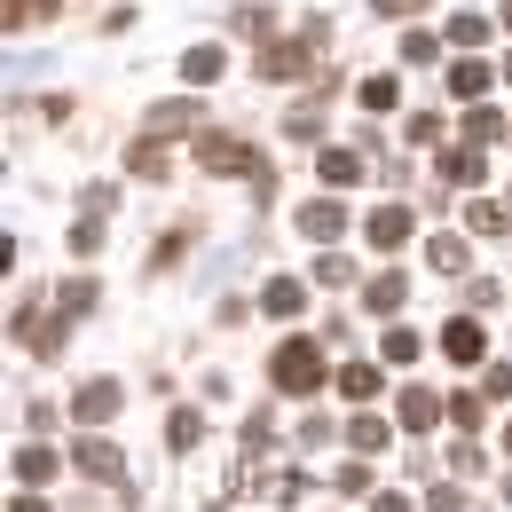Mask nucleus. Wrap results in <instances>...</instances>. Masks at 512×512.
<instances>
[{
    "label": "nucleus",
    "instance_id": "c756f323",
    "mask_svg": "<svg viewBox=\"0 0 512 512\" xmlns=\"http://www.w3.org/2000/svg\"><path fill=\"white\" fill-rule=\"evenodd\" d=\"M16 473H24V481H48L56 457H48V449H16Z\"/></svg>",
    "mask_w": 512,
    "mask_h": 512
},
{
    "label": "nucleus",
    "instance_id": "72a5a7b5",
    "mask_svg": "<svg viewBox=\"0 0 512 512\" xmlns=\"http://www.w3.org/2000/svg\"><path fill=\"white\" fill-rule=\"evenodd\" d=\"M95 245H103V221H95V213H87V221H79V229H71V253H95Z\"/></svg>",
    "mask_w": 512,
    "mask_h": 512
},
{
    "label": "nucleus",
    "instance_id": "9d476101",
    "mask_svg": "<svg viewBox=\"0 0 512 512\" xmlns=\"http://www.w3.org/2000/svg\"><path fill=\"white\" fill-rule=\"evenodd\" d=\"M442 174L457 182V190H473V182L489 174V158H481V142H465V150H442Z\"/></svg>",
    "mask_w": 512,
    "mask_h": 512
},
{
    "label": "nucleus",
    "instance_id": "a878e982",
    "mask_svg": "<svg viewBox=\"0 0 512 512\" xmlns=\"http://www.w3.org/2000/svg\"><path fill=\"white\" fill-rule=\"evenodd\" d=\"M497 134H505V119H497V111H465V142H481V150H489Z\"/></svg>",
    "mask_w": 512,
    "mask_h": 512
},
{
    "label": "nucleus",
    "instance_id": "c9c22d12",
    "mask_svg": "<svg viewBox=\"0 0 512 512\" xmlns=\"http://www.w3.org/2000/svg\"><path fill=\"white\" fill-rule=\"evenodd\" d=\"M371 512H410V497H402V489H379V497H371Z\"/></svg>",
    "mask_w": 512,
    "mask_h": 512
},
{
    "label": "nucleus",
    "instance_id": "f8f14e48",
    "mask_svg": "<svg viewBox=\"0 0 512 512\" xmlns=\"http://www.w3.org/2000/svg\"><path fill=\"white\" fill-rule=\"evenodd\" d=\"M481 87H489V64H481V56H457V64H449V95H457V103H473Z\"/></svg>",
    "mask_w": 512,
    "mask_h": 512
},
{
    "label": "nucleus",
    "instance_id": "ea45409f",
    "mask_svg": "<svg viewBox=\"0 0 512 512\" xmlns=\"http://www.w3.org/2000/svg\"><path fill=\"white\" fill-rule=\"evenodd\" d=\"M505 32H512V0H505Z\"/></svg>",
    "mask_w": 512,
    "mask_h": 512
},
{
    "label": "nucleus",
    "instance_id": "7ed1b4c3",
    "mask_svg": "<svg viewBox=\"0 0 512 512\" xmlns=\"http://www.w3.org/2000/svg\"><path fill=\"white\" fill-rule=\"evenodd\" d=\"M268 379L284 386V394H316V386H323V347H316V339H284L276 363H268Z\"/></svg>",
    "mask_w": 512,
    "mask_h": 512
},
{
    "label": "nucleus",
    "instance_id": "393cba45",
    "mask_svg": "<svg viewBox=\"0 0 512 512\" xmlns=\"http://www.w3.org/2000/svg\"><path fill=\"white\" fill-rule=\"evenodd\" d=\"M426 260H434V268H449V276H457V268H465V237H434V245H426Z\"/></svg>",
    "mask_w": 512,
    "mask_h": 512
},
{
    "label": "nucleus",
    "instance_id": "f257e3e1",
    "mask_svg": "<svg viewBox=\"0 0 512 512\" xmlns=\"http://www.w3.org/2000/svg\"><path fill=\"white\" fill-rule=\"evenodd\" d=\"M323 40H331V24H308V32H300V40H260V79H276V87H292V79H308V64H316V48Z\"/></svg>",
    "mask_w": 512,
    "mask_h": 512
},
{
    "label": "nucleus",
    "instance_id": "4be33fe9",
    "mask_svg": "<svg viewBox=\"0 0 512 512\" xmlns=\"http://www.w3.org/2000/svg\"><path fill=\"white\" fill-rule=\"evenodd\" d=\"M347 442L363 449V457H379V449H386V418H355V426H347Z\"/></svg>",
    "mask_w": 512,
    "mask_h": 512
},
{
    "label": "nucleus",
    "instance_id": "f3484780",
    "mask_svg": "<svg viewBox=\"0 0 512 512\" xmlns=\"http://www.w3.org/2000/svg\"><path fill=\"white\" fill-rule=\"evenodd\" d=\"M394 95H402L394 71H371V79H363V111H394Z\"/></svg>",
    "mask_w": 512,
    "mask_h": 512
},
{
    "label": "nucleus",
    "instance_id": "1a4fd4ad",
    "mask_svg": "<svg viewBox=\"0 0 512 512\" xmlns=\"http://www.w3.org/2000/svg\"><path fill=\"white\" fill-rule=\"evenodd\" d=\"M221 71H229V56H221V48H213V40H197L190 56H182V79H190V87H213V79H221Z\"/></svg>",
    "mask_w": 512,
    "mask_h": 512
},
{
    "label": "nucleus",
    "instance_id": "f03ea898",
    "mask_svg": "<svg viewBox=\"0 0 512 512\" xmlns=\"http://www.w3.org/2000/svg\"><path fill=\"white\" fill-rule=\"evenodd\" d=\"M197 166H205V174H253V182H260V197L276 190L268 158H260L253 142H237V134H197Z\"/></svg>",
    "mask_w": 512,
    "mask_h": 512
},
{
    "label": "nucleus",
    "instance_id": "bb28decb",
    "mask_svg": "<svg viewBox=\"0 0 512 512\" xmlns=\"http://www.w3.org/2000/svg\"><path fill=\"white\" fill-rule=\"evenodd\" d=\"M308 276H316L323 292H339V284H355V268H347V260H339V253H323L316 268H308Z\"/></svg>",
    "mask_w": 512,
    "mask_h": 512
},
{
    "label": "nucleus",
    "instance_id": "6e6552de",
    "mask_svg": "<svg viewBox=\"0 0 512 512\" xmlns=\"http://www.w3.org/2000/svg\"><path fill=\"white\" fill-rule=\"evenodd\" d=\"M363 237H371L379 253H394V245H410V213H402V205H379V213L363 221Z\"/></svg>",
    "mask_w": 512,
    "mask_h": 512
},
{
    "label": "nucleus",
    "instance_id": "58836bf2",
    "mask_svg": "<svg viewBox=\"0 0 512 512\" xmlns=\"http://www.w3.org/2000/svg\"><path fill=\"white\" fill-rule=\"evenodd\" d=\"M497 79H512V56H505V71H497Z\"/></svg>",
    "mask_w": 512,
    "mask_h": 512
},
{
    "label": "nucleus",
    "instance_id": "ddd939ff",
    "mask_svg": "<svg viewBox=\"0 0 512 512\" xmlns=\"http://www.w3.org/2000/svg\"><path fill=\"white\" fill-rule=\"evenodd\" d=\"M79 465H87V473H103V481H119V473H127V465H119V442H103V434H87V442H79Z\"/></svg>",
    "mask_w": 512,
    "mask_h": 512
},
{
    "label": "nucleus",
    "instance_id": "9b49d317",
    "mask_svg": "<svg viewBox=\"0 0 512 512\" xmlns=\"http://www.w3.org/2000/svg\"><path fill=\"white\" fill-rule=\"evenodd\" d=\"M316 174H323V190H347V182H363V158L355 150H323Z\"/></svg>",
    "mask_w": 512,
    "mask_h": 512
},
{
    "label": "nucleus",
    "instance_id": "5701e85b",
    "mask_svg": "<svg viewBox=\"0 0 512 512\" xmlns=\"http://www.w3.org/2000/svg\"><path fill=\"white\" fill-rule=\"evenodd\" d=\"M323 95H331V87H323ZM323 95H308V103H300V111L284 119V134H300V142H308V134L323 127Z\"/></svg>",
    "mask_w": 512,
    "mask_h": 512
},
{
    "label": "nucleus",
    "instance_id": "a211bd4d",
    "mask_svg": "<svg viewBox=\"0 0 512 512\" xmlns=\"http://www.w3.org/2000/svg\"><path fill=\"white\" fill-rule=\"evenodd\" d=\"M339 394H347V402H371V394H379V371H371V363H347V371H339Z\"/></svg>",
    "mask_w": 512,
    "mask_h": 512
},
{
    "label": "nucleus",
    "instance_id": "20e7f679",
    "mask_svg": "<svg viewBox=\"0 0 512 512\" xmlns=\"http://www.w3.org/2000/svg\"><path fill=\"white\" fill-rule=\"evenodd\" d=\"M300 237L339 245V237H347V205H339V197H308V205H300Z\"/></svg>",
    "mask_w": 512,
    "mask_h": 512
},
{
    "label": "nucleus",
    "instance_id": "39448f33",
    "mask_svg": "<svg viewBox=\"0 0 512 512\" xmlns=\"http://www.w3.org/2000/svg\"><path fill=\"white\" fill-rule=\"evenodd\" d=\"M205 127V103H150L142 111V134H197Z\"/></svg>",
    "mask_w": 512,
    "mask_h": 512
},
{
    "label": "nucleus",
    "instance_id": "f704fd0d",
    "mask_svg": "<svg viewBox=\"0 0 512 512\" xmlns=\"http://www.w3.org/2000/svg\"><path fill=\"white\" fill-rule=\"evenodd\" d=\"M426 512H465V497H457V489H434V497H426Z\"/></svg>",
    "mask_w": 512,
    "mask_h": 512
},
{
    "label": "nucleus",
    "instance_id": "c85d7f7f",
    "mask_svg": "<svg viewBox=\"0 0 512 512\" xmlns=\"http://www.w3.org/2000/svg\"><path fill=\"white\" fill-rule=\"evenodd\" d=\"M386 363H418V331H394L386 323Z\"/></svg>",
    "mask_w": 512,
    "mask_h": 512
},
{
    "label": "nucleus",
    "instance_id": "412c9836",
    "mask_svg": "<svg viewBox=\"0 0 512 512\" xmlns=\"http://www.w3.org/2000/svg\"><path fill=\"white\" fill-rule=\"evenodd\" d=\"M127 166H134V174H142V182H158V174H166V150H158V142L142 134V142H134V150H127Z\"/></svg>",
    "mask_w": 512,
    "mask_h": 512
},
{
    "label": "nucleus",
    "instance_id": "4c0bfd02",
    "mask_svg": "<svg viewBox=\"0 0 512 512\" xmlns=\"http://www.w3.org/2000/svg\"><path fill=\"white\" fill-rule=\"evenodd\" d=\"M8 512H48V497H32V489H24V497H8Z\"/></svg>",
    "mask_w": 512,
    "mask_h": 512
},
{
    "label": "nucleus",
    "instance_id": "2eb2a0df",
    "mask_svg": "<svg viewBox=\"0 0 512 512\" xmlns=\"http://www.w3.org/2000/svg\"><path fill=\"white\" fill-rule=\"evenodd\" d=\"M402 292H410L402 276H371V284H363V308H371V316H394V308H402Z\"/></svg>",
    "mask_w": 512,
    "mask_h": 512
},
{
    "label": "nucleus",
    "instance_id": "423d86ee",
    "mask_svg": "<svg viewBox=\"0 0 512 512\" xmlns=\"http://www.w3.org/2000/svg\"><path fill=\"white\" fill-rule=\"evenodd\" d=\"M442 355H449V363H481V355H489L481 323H473V316H449L442 323Z\"/></svg>",
    "mask_w": 512,
    "mask_h": 512
},
{
    "label": "nucleus",
    "instance_id": "cd10ccee",
    "mask_svg": "<svg viewBox=\"0 0 512 512\" xmlns=\"http://www.w3.org/2000/svg\"><path fill=\"white\" fill-rule=\"evenodd\" d=\"M197 434H205V418H197V410H174V426H166V442H174V449H197Z\"/></svg>",
    "mask_w": 512,
    "mask_h": 512
},
{
    "label": "nucleus",
    "instance_id": "0eeeda50",
    "mask_svg": "<svg viewBox=\"0 0 512 512\" xmlns=\"http://www.w3.org/2000/svg\"><path fill=\"white\" fill-rule=\"evenodd\" d=\"M119 402H127L119 386L95 379V386H79V402H71V410H79V426H111V418H119Z\"/></svg>",
    "mask_w": 512,
    "mask_h": 512
},
{
    "label": "nucleus",
    "instance_id": "dca6fc26",
    "mask_svg": "<svg viewBox=\"0 0 512 512\" xmlns=\"http://www.w3.org/2000/svg\"><path fill=\"white\" fill-rule=\"evenodd\" d=\"M449 48H457V56L489 48V16H449Z\"/></svg>",
    "mask_w": 512,
    "mask_h": 512
},
{
    "label": "nucleus",
    "instance_id": "aec40b11",
    "mask_svg": "<svg viewBox=\"0 0 512 512\" xmlns=\"http://www.w3.org/2000/svg\"><path fill=\"white\" fill-rule=\"evenodd\" d=\"M8 8V32H24V24H48L56 16V0H0Z\"/></svg>",
    "mask_w": 512,
    "mask_h": 512
},
{
    "label": "nucleus",
    "instance_id": "4468645a",
    "mask_svg": "<svg viewBox=\"0 0 512 512\" xmlns=\"http://www.w3.org/2000/svg\"><path fill=\"white\" fill-rule=\"evenodd\" d=\"M260 308H268V316H300V308H308V284H292V276H276V284L260 292Z\"/></svg>",
    "mask_w": 512,
    "mask_h": 512
},
{
    "label": "nucleus",
    "instance_id": "473e14b6",
    "mask_svg": "<svg viewBox=\"0 0 512 512\" xmlns=\"http://www.w3.org/2000/svg\"><path fill=\"white\" fill-rule=\"evenodd\" d=\"M56 300H64V316H87V308H95V284H64Z\"/></svg>",
    "mask_w": 512,
    "mask_h": 512
},
{
    "label": "nucleus",
    "instance_id": "b1692460",
    "mask_svg": "<svg viewBox=\"0 0 512 512\" xmlns=\"http://www.w3.org/2000/svg\"><path fill=\"white\" fill-rule=\"evenodd\" d=\"M505 205H497V197H473V229H481V237H505Z\"/></svg>",
    "mask_w": 512,
    "mask_h": 512
},
{
    "label": "nucleus",
    "instance_id": "7c9ffc66",
    "mask_svg": "<svg viewBox=\"0 0 512 512\" xmlns=\"http://www.w3.org/2000/svg\"><path fill=\"white\" fill-rule=\"evenodd\" d=\"M79 205H87V213H95V221H103V213H111V205H119V190H111V182H87V190H79Z\"/></svg>",
    "mask_w": 512,
    "mask_h": 512
},
{
    "label": "nucleus",
    "instance_id": "2f4dec72",
    "mask_svg": "<svg viewBox=\"0 0 512 512\" xmlns=\"http://www.w3.org/2000/svg\"><path fill=\"white\" fill-rule=\"evenodd\" d=\"M402 64H434V32H402Z\"/></svg>",
    "mask_w": 512,
    "mask_h": 512
},
{
    "label": "nucleus",
    "instance_id": "6ab92c4d",
    "mask_svg": "<svg viewBox=\"0 0 512 512\" xmlns=\"http://www.w3.org/2000/svg\"><path fill=\"white\" fill-rule=\"evenodd\" d=\"M434 418H442V402H434V394H402V426H410V434H426Z\"/></svg>",
    "mask_w": 512,
    "mask_h": 512
},
{
    "label": "nucleus",
    "instance_id": "e433bc0d",
    "mask_svg": "<svg viewBox=\"0 0 512 512\" xmlns=\"http://www.w3.org/2000/svg\"><path fill=\"white\" fill-rule=\"evenodd\" d=\"M489 394H497V402L512 394V363H497V371H489Z\"/></svg>",
    "mask_w": 512,
    "mask_h": 512
},
{
    "label": "nucleus",
    "instance_id": "a19ab883",
    "mask_svg": "<svg viewBox=\"0 0 512 512\" xmlns=\"http://www.w3.org/2000/svg\"><path fill=\"white\" fill-rule=\"evenodd\" d=\"M505 449H512V426H505Z\"/></svg>",
    "mask_w": 512,
    "mask_h": 512
}]
</instances>
